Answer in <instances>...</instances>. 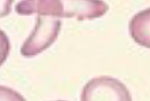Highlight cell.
<instances>
[{
  "instance_id": "cell-3",
  "label": "cell",
  "mask_w": 150,
  "mask_h": 101,
  "mask_svg": "<svg viewBox=\"0 0 150 101\" xmlns=\"http://www.w3.org/2000/svg\"><path fill=\"white\" fill-rule=\"evenodd\" d=\"M129 32L137 44L150 48V8L138 12L132 18Z\"/></svg>"
},
{
  "instance_id": "cell-1",
  "label": "cell",
  "mask_w": 150,
  "mask_h": 101,
  "mask_svg": "<svg viewBox=\"0 0 150 101\" xmlns=\"http://www.w3.org/2000/svg\"><path fill=\"white\" fill-rule=\"evenodd\" d=\"M60 30V19L52 16L39 15L33 33L21 47V55L25 57H33L40 54L54 42Z\"/></svg>"
},
{
  "instance_id": "cell-2",
  "label": "cell",
  "mask_w": 150,
  "mask_h": 101,
  "mask_svg": "<svg viewBox=\"0 0 150 101\" xmlns=\"http://www.w3.org/2000/svg\"><path fill=\"white\" fill-rule=\"evenodd\" d=\"M82 101H130L132 97L123 83L110 77L95 78L83 89Z\"/></svg>"
}]
</instances>
